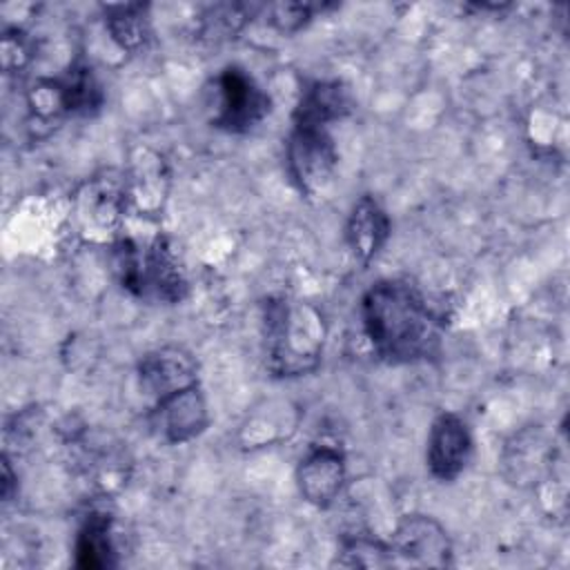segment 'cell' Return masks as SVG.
<instances>
[{"label": "cell", "mask_w": 570, "mask_h": 570, "mask_svg": "<svg viewBox=\"0 0 570 570\" xmlns=\"http://www.w3.org/2000/svg\"><path fill=\"white\" fill-rule=\"evenodd\" d=\"M245 20H247V7L245 4L214 7L209 11V16L203 20V33L207 38L223 40V38H229L232 33H236L243 27Z\"/></svg>", "instance_id": "obj_20"}, {"label": "cell", "mask_w": 570, "mask_h": 570, "mask_svg": "<svg viewBox=\"0 0 570 570\" xmlns=\"http://www.w3.org/2000/svg\"><path fill=\"white\" fill-rule=\"evenodd\" d=\"M154 292L167 303H178L187 294L185 272L165 236H158L142 256V294Z\"/></svg>", "instance_id": "obj_14"}, {"label": "cell", "mask_w": 570, "mask_h": 570, "mask_svg": "<svg viewBox=\"0 0 570 570\" xmlns=\"http://www.w3.org/2000/svg\"><path fill=\"white\" fill-rule=\"evenodd\" d=\"M309 16H312V7L301 2H285V4L269 7V22L283 33L298 31L309 20Z\"/></svg>", "instance_id": "obj_21"}, {"label": "cell", "mask_w": 570, "mask_h": 570, "mask_svg": "<svg viewBox=\"0 0 570 570\" xmlns=\"http://www.w3.org/2000/svg\"><path fill=\"white\" fill-rule=\"evenodd\" d=\"M387 236H390V218L385 209L372 196L358 198L345 225V238L354 258L367 265L381 252Z\"/></svg>", "instance_id": "obj_13"}, {"label": "cell", "mask_w": 570, "mask_h": 570, "mask_svg": "<svg viewBox=\"0 0 570 570\" xmlns=\"http://www.w3.org/2000/svg\"><path fill=\"white\" fill-rule=\"evenodd\" d=\"M76 566L82 570H102L116 566V546L111 519L102 512H91L76 537Z\"/></svg>", "instance_id": "obj_16"}, {"label": "cell", "mask_w": 570, "mask_h": 570, "mask_svg": "<svg viewBox=\"0 0 570 570\" xmlns=\"http://www.w3.org/2000/svg\"><path fill=\"white\" fill-rule=\"evenodd\" d=\"M107 29L111 38L127 51H136L149 36L147 4H114L107 7Z\"/></svg>", "instance_id": "obj_18"}, {"label": "cell", "mask_w": 570, "mask_h": 570, "mask_svg": "<svg viewBox=\"0 0 570 570\" xmlns=\"http://www.w3.org/2000/svg\"><path fill=\"white\" fill-rule=\"evenodd\" d=\"M53 82H56L62 114L89 116L100 109L102 87L87 65H82V62L71 65V69L65 73V78H58Z\"/></svg>", "instance_id": "obj_17"}, {"label": "cell", "mask_w": 570, "mask_h": 570, "mask_svg": "<svg viewBox=\"0 0 570 570\" xmlns=\"http://www.w3.org/2000/svg\"><path fill=\"white\" fill-rule=\"evenodd\" d=\"M472 454V436L465 421L454 412H443L434 419L428 436V468L434 479H456Z\"/></svg>", "instance_id": "obj_8"}, {"label": "cell", "mask_w": 570, "mask_h": 570, "mask_svg": "<svg viewBox=\"0 0 570 570\" xmlns=\"http://www.w3.org/2000/svg\"><path fill=\"white\" fill-rule=\"evenodd\" d=\"M127 203L125 171H102L89 178L73 198V216L87 236H107L118 229Z\"/></svg>", "instance_id": "obj_5"}, {"label": "cell", "mask_w": 570, "mask_h": 570, "mask_svg": "<svg viewBox=\"0 0 570 570\" xmlns=\"http://www.w3.org/2000/svg\"><path fill=\"white\" fill-rule=\"evenodd\" d=\"M350 109H352V96L343 82L318 80L303 91L294 109V125L327 129L330 122L347 116Z\"/></svg>", "instance_id": "obj_15"}, {"label": "cell", "mask_w": 570, "mask_h": 570, "mask_svg": "<svg viewBox=\"0 0 570 570\" xmlns=\"http://www.w3.org/2000/svg\"><path fill=\"white\" fill-rule=\"evenodd\" d=\"M11 488H13V474H11L9 461H7V456H4V459H2V499H4V501L11 499Z\"/></svg>", "instance_id": "obj_22"}, {"label": "cell", "mask_w": 570, "mask_h": 570, "mask_svg": "<svg viewBox=\"0 0 570 570\" xmlns=\"http://www.w3.org/2000/svg\"><path fill=\"white\" fill-rule=\"evenodd\" d=\"M127 203L142 216H154L163 209L169 187V174L163 156L149 147H138L131 154L129 169L125 171Z\"/></svg>", "instance_id": "obj_11"}, {"label": "cell", "mask_w": 570, "mask_h": 570, "mask_svg": "<svg viewBox=\"0 0 570 570\" xmlns=\"http://www.w3.org/2000/svg\"><path fill=\"white\" fill-rule=\"evenodd\" d=\"M272 100L261 85L243 69L227 67L214 80V125L243 134L269 114Z\"/></svg>", "instance_id": "obj_3"}, {"label": "cell", "mask_w": 570, "mask_h": 570, "mask_svg": "<svg viewBox=\"0 0 570 570\" xmlns=\"http://www.w3.org/2000/svg\"><path fill=\"white\" fill-rule=\"evenodd\" d=\"M336 563L345 568H387L394 563V557L390 546L370 537H354L343 543Z\"/></svg>", "instance_id": "obj_19"}, {"label": "cell", "mask_w": 570, "mask_h": 570, "mask_svg": "<svg viewBox=\"0 0 570 570\" xmlns=\"http://www.w3.org/2000/svg\"><path fill=\"white\" fill-rule=\"evenodd\" d=\"M554 461V443L541 428H525L514 434L503 452L505 474L512 483L532 485L541 481Z\"/></svg>", "instance_id": "obj_12"}, {"label": "cell", "mask_w": 570, "mask_h": 570, "mask_svg": "<svg viewBox=\"0 0 570 570\" xmlns=\"http://www.w3.org/2000/svg\"><path fill=\"white\" fill-rule=\"evenodd\" d=\"M269 370L278 376H298L318 365L323 352V318L307 305L289 298H269L263 309Z\"/></svg>", "instance_id": "obj_2"}, {"label": "cell", "mask_w": 570, "mask_h": 570, "mask_svg": "<svg viewBox=\"0 0 570 570\" xmlns=\"http://www.w3.org/2000/svg\"><path fill=\"white\" fill-rule=\"evenodd\" d=\"M345 483V456L332 445L314 448L296 470V485L301 497L316 505L327 508L341 494Z\"/></svg>", "instance_id": "obj_10"}, {"label": "cell", "mask_w": 570, "mask_h": 570, "mask_svg": "<svg viewBox=\"0 0 570 570\" xmlns=\"http://www.w3.org/2000/svg\"><path fill=\"white\" fill-rule=\"evenodd\" d=\"M285 154L294 183L307 196H316L332 183L338 154L325 127L294 125Z\"/></svg>", "instance_id": "obj_4"}, {"label": "cell", "mask_w": 570, "mask_h": 570, "mask_svg": "<svg viewBox=\"0 0 570 570\" xmlns=\"http://www.w3.org/2000/svg\"><path fill=\"white\" fill-rule=\"evenodd\" d=\"M207 403L198 385H189L156 401L151 412V425L167 443L191 441L207 428Z\"/></svg>", "instance_id": "obj_9"}, {"label": "cell", "mask_w": 570, "mask_h": 570, "mask_svg": "<svg viewBox=\"0 0 570 570\" xmlns=\"http://www.w3.org/2000/svg\"><path fill=\"white\" fill-rule=\"evenodd\" d=\"M390 550L394 563L419 568H445L452 563V543L445 528L425 514H407L399 521Z\"/></svg>", "instance_id": "obj_6"}, {"label": "cell", "mask_w": 570, "mask_h": 570, "mask_svg": "<svg viewBox=\"0 0 570 570\" xmlns=\"http://www.w3.org/2000/svg\"><path fill=\"white\" fill-rule=\"evenodd\" d=\"M196 358L178 345H165L147 352L138 363L140 390L160 401L178 390L196 385Z\"/></svg>", "instance_id": "obj_7"}, {"label": "cell", "mask_w": 570, "mask_h": 570, "mask_svg": "<svg viewBox=\"0 0 570 570\" xmlns=\"http://www.w3.org/2000/svg\"><path fill=\"white\" fill-rule=\"evenodd\" d=\"M363 330L376 354L390 363L432 358L443 323L410 281H379L361 303Z\"/></svg>", "instance_id": "obj_1"}]
</instances>
